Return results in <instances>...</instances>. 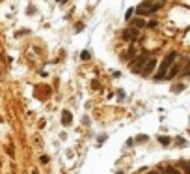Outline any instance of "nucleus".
Listing matches in <instances>:
<instances>
[{"label": "nucleus", "mask_w": 190, "mask_h": 174, "mask_svg": "<svg viewBox=\"0 0 190 174\" xmlns=\"http://www.w3.org/2000/svg\"><path fill=\"white\" fill-rule=\"evenodd\" d=\"M175 58H177V53H175V51H172V53L164 58V62L160 64V68H158V71H157L155 81H164V79H166V71L170 69V66L173 64V60H175Z\"/></svg>", "instance_id": "nucleus-1"}, {"label": "nucleus", "mask_w": 190, "mask_h": 174, "mask_svg": "<svg viewBox=\"0 0 190 174\" xmlns=\"http://www.w3.org/2000/svg\"><path fill=\"white\" fill-rule=\"evenodd\" d=\"M147 60H149V58H147V53H142V54L136 58V64L132 66V69H134L136 73H138V71H142V69H143V66L147 64Z\"/></svg>", "instance_id": "nucleus-2"}, {"label": "nucleus", "mask_w": 190, "mask_h": 174, "mask_svg": "<svg viewBox=\"0 0 190 174\" xmlns=\"http://www.w3.org/2000/svg\"><path fill=\"white\" fill-rule=\"evenodd\" d=\"M155 68H157V58H149V60H147V64L143 66L142 73H143V75H149V73H151V71L155 69Z\"/></svg>", "instance_id": "nucleus-3"}, {"label": "nucleus", "mask_w": 190, "mask_h": 174, "mask_svg": "<svg viewBox=\"0 0 190 174\" xmlns=\"http://www.w3.org/2000/svg\"><path fill=\"white\" fill-rule=\"evenodd\" d=\"M136 38H138V30H134V28L123 32V39H125V41H134Z\"/></svg>", "instance_id": "nucleus-4"}, {"label": "nucleus", "mask_w": 190, "mask_h": 174, "mask_svg": "<svg viewBox=\"0 0 190 174\" xmlns=\"http://www.w3.org/2000/svg\"><path fill=\"white\" fill-rule=\"evenodd\" d=\"M71 120H73V114H71L69 111H64V112H61V124H64L65 127L71 126Z\"/></svg>", "instance_id": "nucleus-5"}, {"label": "nucleus", "mask_w": 190, "mask_h": 174, "mask_svg": "<svg viewBox=\"0 0 190 174\" xmlns=\"http://www.w3.org/2000/svg\"><path fill=\"white\" fill-rule=\"evenodd\" d=\"M158 170H160L162 174H181V170L179 168H175V167H158Z\"/></svg>", "instance_id": "nucleus-6"}, {"label": "nucleus", "mask_w": 190, "mask_h": 174, "mask_svg": "<svg viewBox=\"0 0 190 174\" xmlns=\"http://www.w3.org/2000/svg\"><path fill=\"white\" fill-rule=\"evenodd\" d=\"M131 24L134 28H143L146 26V21H143V19H131Z\"/></svg>", "instance_id": "nucleus-7"}, {"label": "nucleus", "mask_w": 190, "mask_h": 174, "mask_svg": "<svg viewBox=\"0 0 190 174\" xmlns=\"http://www.w3.org/2000/svg\"><path fill=\"white\" fill-rule=\"evenodd\" d=\"M134 11H136L134 8H129V9H127V13H125V19H127V21H131V19H132V15H134Z\"/></svg>", "instance_id": "nucleus-8"}, {"label": "nucleus", "mask_w": 190, "mask_h": 174, "mask_svg": "<svg viewBox=\"0 0 190 174\" xmlns=\"http://www.w3.org/2000/svg\"><path fill=\"white\" fill-rule=\"evenodd\" d=\"M158 142L166 146V144H170V142H172V139H170V137H158Z\"/></svg>", "instance_id": "nucleus-9"}, {"label": "nucleus", "mask_w": 190, "mask_h": 174, "mask_svg": "<svg viewBox=\"0 0 190 174\" xmlns=\"http://www.w3.org/2000/svg\"><path fill=\"white\" fill-rule=\"evenodd\" d=\"M179 167H181V168H184V170H186V172L190 174V165H188V163H184V161H181V163H179Z\"/></svg>", "instance_id": "nucleus-10"}, {"label": "nucleus", "mask_w": 190, "mask_h": 174, "mask_svg": "<svg viewBox=\"0 0 190 174\" xmlns=\"http://www.w3.org/2000/svg\"><path fill=\"white\" fill-rule=\"evenodd\" d=\"M80 58H82V60H90V53H88V51H82V53H80Z\"/></svg>", "instance_id": "nucleus-11"}, {"label": "nucleus", "mask_w": 190, "mask_h": 174, "mask_svg": "<svg viewBox=\"0 0 190 174\" xmlns=\"http://www.w3.org/2000/svg\"><path fill=\"white\" fill-rule=\"evenodd\" d=\"M183 88H184L183 84H177V86H173V92H177V94H179V92H181Z\"/></svg>", "instance_id": "nucleus-12"}, {"label": "nucleus", "mask_w": 190, "mask_h": 174, "mask_svg": "<svg viewBox=\"0 0 190 174\" xmlns=\"http://www.w3.org/2000/svg\"><path fill=\"white\" fill-rule=\"evenodd\" d=\"M143 140H147V135H146V137H143V135L138 137V142H143Z\"/></svg>", "instance_id": "nucleus-13"}, {"label": "nucleus", "mask_w": 190, "mask_h": 174, "mask_svg": "<svg viewBox=\"0 0 190 174\" xmlns=\"http://www.w3.org/2000/svg\"><path fill=\"white\" fill-rule=\"evenodd\" d=\"M151 174H158V172H151Z\"/></svg>", "instance_id": "nucleus-14"}, {"label": "nucleus", "mask_w": 190, "mask_h": 174, "mask_svg": "<svg viewBox=\"0 0 190 174\" xmlns=\"http://www.w3.org/2000/svg\"><path fill=\"white\" fill-rule=\"evenodd\" d=\"M32 174H37V172H35V170H34V172H32Z\"/></svg>", "instance_id": "nucleus-15"}, {"label": "nucleus", "mask_w": 190, "mask_h": 174, "mask_svg": "<svg viewBox=\"0 0 190 174\" xmlns=\"http://www.w3.org/2000/svg\"><path fill=\"white\" fill-rule=\"evenodd\" d=\"M58 2H64V0H58Z\"/></svg>", "instance_id": "nucleus-16"}, {"label": "nucleus", "mask_w": 190, "mask_h": 174, "mask_svg": "<svg viewBox=\"0 0 190 174\" xmlns=\"http://www.w3.org/2000/svg\"><path fill=\"white\" fill-rule=\"evenodd\" d=\"M188 133H190V129H188Z\"/></svg>", "instance_id": "nucleus-17"}, {"label": "nucleus", "mask_w": 190, "mask_h": 174, "mask_svg": "<svg viewBox=\"0 0 190 174\" xmlns=\"http://www.w3.org/2000/svg\"><path fill=\"white\" fill-rule=\"evenodd\" d=\"M160 2H162V0H160Z\"/></svg>", "instance_id": "nucleus-18"}]
</instances>
